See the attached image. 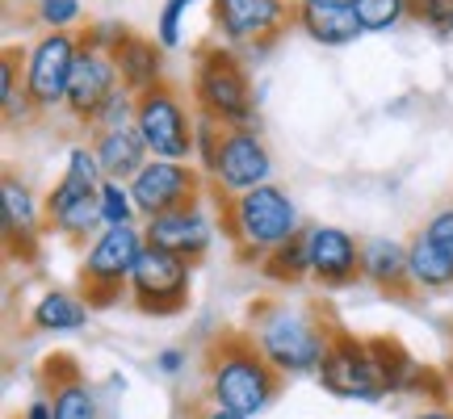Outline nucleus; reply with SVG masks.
I'll list each match as a JSON object with an SVG mask.
<instances>
[{
	"label": "nucleus",
	"instance_id": "32",
	"mask_svg": "<svg viewBox=\"0 0 453 419\" xmlns=\"http://www.w3.org/2000/svg\"><path fill=\"white\" fill-rule=\"evenodd\" d=\"M411 17L433 38H453V0H411Z\"/></svg>",
	"mask_w": 453,
	"mask_h": 419
},
{
	"label": "nucleus",
	"instance_id": "12",
	"mask_svg": "<svg viewBox=\"0 0 453 419\" xmlns=\"http://www.w3.org/2000/svg\"><path fill=\"white\" fill-rule=\"evenodd\" d=\"M307 252H311V281L324 290H349L361 281V240L336 223H311L307 226Z\"/></svg>",
	"mask_w": 453,
	"mask_h": 419
},
{
	"label": "nucleus",
	"instance_id": "13",
	"mask_svg": "<svg viewBox=\"0 0 453 419\" xmlns=\"http://www.w3.org/2000/svg\"><path fill=\"white\" fill-rule=\"evenodd\" d=\"M118 88H122V76H118V64H113V50L93 47V42L81 38V55H76V72H72V84H67L64 110L81 126H88Z\"/></svg>",
	"mask_w": 453,
	"mask_h": 419
},
{
	"label": "nucleus",
	"instance_id": "10",
	"mask_svg": "<svg viewBox=\"0 0 453 419\" xmlns=\"http://www.w3.org/2000/svg\"><path fill=\"white\" fill-rule=\"evenodd\" d=\"M206 172L197 164H185V160H151L139 168V177L130 180V194H134V206L139 214L147 218H160L168 210H180L189 202H202L206 194Z\"/></svg>",
	"mask_w": 453,
	"mask_h": 419
},
{
	"label": "nucleus",
	"instance_id": "40",
	"mask_svg": "<svg viewBox=\"0 0 453 419\" xmlns=\"http://www.w3.org/2000/svg\"><path fill=\"white\" fill-rule=\"evenodd\" d=\"M449 382H453V377H449Z\"/></svg>",
	"mask_w": 453,
	"mask_h": 419
},
{
	"label": "nucleus",
	"instance_id": "24",
	"mask_svg": "<svg viewBox=\"0 0 453 419\" xmlns=\"http://www.w3.org/2000/svg\"><path fill=\"white\" fill-rule=\"evenodd\" d=\"M257 273L265 277V281H273V286H303V281H311L307 231H303V235H294L290 243L273 248V252L257 264Z\"/></svg>",
	"mask_w": 453,
	"mask_h": 419
},
{
	"label": "nucleus",
	"instance_id": "11",
	"mask_svg": "<svg viewBox=\"0 0 453 419\" xmlns=\"http://www.w3.org/2000/svg\"><path fill=\"white\" fill-rule=\"evenodd\" d=\"M214 30L226 38V47H273L281 30L294 21V9L286 0H211Z\"/></svg>",
	"mask_w": 453,
	"mask_h": 419
},
{
	"label": "nucleus",
	"instance_id": "29",
	"mask_svg": "<svg viewBox=\"0 0 453 419\" xmlns=\"http://www.w3.org/2000/svg\"><path fill=\"white\" fill-rule=\"evenodd\" d=\"M194 9V0H164L160 17H156V42L164 50H177L185 42V17Z\"/></svg>",
	"mask_w": 453,
	"mask_h": 419
},
{
	"label": "nucleus",
	"instance_id": "4",
	"mask_svg": "<svg viewBox=\"0 0 453 419\" xmlns=\"http://www.w3.org/2000/svg\"><path fill=\"white\" fill-rule=\"evenodd\" d=\"M194 105L219 126H257V93L252 76L226 42H211L194 55Z\"/></svg>",
	"mask_w": 453,
	"mask_h": 419
},
{
	"label": "nucleus",
	"instance_id": "7",
	"mask_svg": "<svg viewBox=\"0 0 453 419\" xmlns=\"http://www.w3.org/2000/svg\"><path fill=\"white\" fill-rule=\"evenodd\" d=\"M189 286H194V260L147 243L130 273L127 298L143 315H180L189 307Z\"/></svg>",
	"mask_w": 453,
	"mask_h": 419
},
{
	"label": "nucleus",
	"instance_id": "39",
	"mask_svg": "<svg viewBox=\"0 0 453 419\" xmlns=\"http://www.w3.org/2000/svg\"><path fill=\"white\" fill-rule=\"evenodd\" d=\"M307 4H357V0H307Z\"/></svg>",
	"mask_w": 453,
	"mask_h": 419
},
{
	"label": "nucleus",
	"instance_id": "6",
	"mask_svg": "<svg viewBox=\"0 0 453 419\" xmlns=\"http://www.w3.org/2000/svg\"><path fill=\"white\" fill-rule=\"evenodd\" d=\"M134 130L143 134L147 151L156 160H185L194 164L197 156V113L185 110V101L173 84H160L139 97Z\"/></svg>",
	"mask_w": 453,
	"mask_h": 419
},
{
	"label": "nucleus",
	"instance_id": "8",
	"mask_svg": "<svg viewBox=\"0 0 453 419\" xmlns=\"http://www.w3.org/2000/svg\"><path fill=\"white\" fill-rule=\"evenodd\" d=\"M206 180H211V189L223 202L273 180V151L265 147L257 126L223 130V143H219L211 168H206Z\"/></svg>",
	"mask_w": 453,
	"mask_h": 419
},
{
	"label": "nucleus",
	"instance_id": "19",
	"mask_svg": "<svg viewBox=\"0 0 453 419\" xmlns=\"http://www.w3.org/2000/svg\"><path fill=\"white\" fill-rule=\"evenodd\" d=\"M113 64H118L122 88H130L134 97H143L151 88L168 84L164 80V47L156 38H143V34H134V30L113 47Z\"/></svg>",
	"mask_w": 453,
	"mask_h": 419
},
{
	"label": "nucleus",
	"instance_id": "14",
	"mask_svg": "<svg viewBox=\"0 0 453 419\" xmlns=\"http://www.w3.org/2000/svg\"><path fill=\"white\" fill-rule=\"evenodd\" d=\"M0 226H4V243L13 256H38V235L47 231V197L34 194L17 172L0 177Z\"/></svg>",
	"mask_w": 453,
	"mask_h": 419
},
{
	"label": "nucleus",
	"instance_id": "34",
	"mask_svg": "<svg viewBox=\"0 0 453 419\" xmlns=\"http://www.w3.org/2000/svg\"><path fill=\"white\" fill-rule=\"evenodd\" d=\"M127 26L122 21H93L88 26V34H84V42H93V47H105V50H113L122 38H127Z\"/></svg>",
	"mask_w": 453,
	"mask_h": 419
},
{
	"label": "nucleus",
	"instance_id": "21",
	"mask_svg": "<svg viewBox=\"0 0 453 419\" xmlns=\"http://www.w3.org/2000/svg\"><path fill=\"white\" fill-rule=\"evenodd\" d=\"M88 298L67 290H47L38 302L30 307V327L42 331V336H72V331H84L88 327Z\"/></svg>",
	"mask_w": 453,
	"mask_h": 419
},
{
	"label": "nucleus",
	"instance_id": "15",
	"mask_svg": "<svg viewBox=\"0 0 453 419\" xmlns=\"http://www.w3.org/2000/svg\"><path fill=\"white\" fill-rule=\"evenodd\" d=\"M143 235H147V243L168 248V252H177V256H185V260H194L197 264V260L214 248L219 218L206 210V202H189V206L168 210V214H160V218H147Z\"/></svg>",
	"mask_w": 453,
	"mask_h": 419
},
{
	"label": "nucleus",
	"instance_id": "37",
	"mask_svg": "<svg viewBox=\"0 0 453 419\" xmlns=\"http://www.w3.org/2000/svg\"><path fill=\"white\" fill-rule=\"evenodd\" d=\"M21 419H55V411H50V399H34V403L21 411Z\"/></svg>",
	"mask_w": 453,
	"mask_h": 419
},
{
	"label": "nucleus",
	"instance_id": "22",
	"mask_svg": "<svg viewBox=\"0 0 453 419\" xmlns=\"http://www.w3.org/2000/svg\"><path fill=\"white\" fill-rule=\"evenodd\" d=\"M93 147H97V160L105 168V180H134L139 168L151 160L143 134L130 126V130H110V134H93Z\"/></svg>",
	"mask_w": 453,
	"mask_h": 419
},
{
	"label": "nucleus",
	"instance_id": "26",
	"mask_svg": "<svg viewBox=\"0 0 453 419\" xmlns=\"http://www.w3.org/2000/svg\"><path fill=\"white\" fill-rule=\"evenodd\" d=\"M353 9L361 17V30L365 34H387V30H399L411 17V0H357Z\"/></svg>",
	"mask_w": 453,
	"mask_h": 419
},
{
	"label": "nucleus",
	"instance_id": "31",
	"mask_svg": "<svg viewBox=\"0 0 453 419\" xmlns=\"http://www.w3.org/2000/svg\"><path fill=\"white\" fill-rule=\"evenodd\" d=\"M64 177L84 180V185H101V180H105V168H101V160H97V147L93 143H72L67 147Z\"/></svg>",
	"mask_w": 453,
	"mask_h": 419
},
{
	"label": "nucleus",
	"instance_id": "2",
	"mask_svg": "<svg viewBox=\"0 0 453 419\" xmlns=\"http://www.w3.org/2000/svg\"><path fill=\"white\" fill-rule=\"evenodd\" d=\"M286 377L260 356V348L248 339V331H226L206 353V394L214 407L240 411L248 419H260L281 399Z\"/></svg>",
	"mask_w": 453,
	"mask_h": 419
},
{
	"label": "nucleus",
	"instance_id": "38",
	"mask_svg": "<svg viewBox=\"0 0 453 419\" xmlns=\"http://www.w3.org/2000/svg\"><path fill=\"white\" fill-rule=\"evenodd\" d=\"M411 419H453V407L449 403H428L424 411H416Z\"/></svg>",
	"mask_w": 453,
	"mask_h": 419
},
{
	"label": "nucleus",
	"instance_id": "20",
	"mask_svg": "<svg viewBox=\"0 0 453 419\" xmlns=\"http://www.w3.org/2000/svg\"><path fill=\"white\" fill-rule=\"evenodd\" d=\"M361 281H370L387 293H407L411 277H407V243L373 235L361 240Z\"/></svg>",
	"mask_w": 453,
	"mask_h": 419
},
{
	"label": "nucleus",
	"instance_id": "25",
	"mask_svg": "<svg viewBox=\"0 0 453 419\" xmlns=\"http://www.w3.org/2000/svg\"><path fill=\"white\" fill-rule=\"evenodd\" d=\"M26 64L17 59V50H4V64H0V110H4V122L9 126H26L34 113H38V105L30 101V93H26Z\"/></svg>",
	"mask_w": 453,
	"mask_h": 419
},
{
	"label": "nucleus",
	"instance_id": "33",
	"mask_svg": "<svg viewBox=\"0 0 453 419\" xmlns=\"http://www.w3.org/2000/svg\"><path fill=\"white\" fill-rule=\"evenodd\" d=\"M424 235L437 243V252L449 260V269H453V206L449 210H437V214L424 223Z\"/></svg>",
	"mask_w": 453,
	"mask_h": 419
},
{
	"label": "nucleus",
	"instance_id": "23",
	"mask_svg": "<svg viewBox=\"0 0 453 419\" xmlns=\"http://www.w3.org/2000/svg\"><path fill=\"white\" fill-rule=\"evenodd\" d=\"M407 277H411V290H453V269L449 260L437 252V243L424 235V226L411 235L407 243Z\"/></svg>",
	"mask_w": 453,
	"mask_h": 419
},
{
	"label": "nucleus",
	"instance_id": "30",
	"mask_svg": "<svg viewBox=\"0 0 453 419\" xmlns=\"http://www.w3.org/2000/svg\"><path fill=\"white\" fill-rule=\"evenodd\" d=\"M34 17L42 30H76L84 17V0H34Z\"/></svg>",
	"mask_w": 453,
	"mask_h": 419
},
{
	"label": "nucleus",
	"instance_id": "28",
	"mask_svg": "<svg viewBox=\"0 0 453 419\" xmlns=\"http://www.w3.org/2000/svg\"><path fill=\"white\" fill-rule=\"evenodd\" d=\"M134 113H139V97L130 88H118L105 105L97 110V118L88 122L93 134H110V130H130L134 126Z\"/></svg>",
	"mask_w": 453,
	"mask_h": 419
},
{
	"label": "nucleus",
	"instance_id": "3",
	"mask_svg": "<svg viewBox=\"0 0 453 419\" xmlns=\"http://www.w3.org/2000/svg\"><path fill=\"white\" fill-rule=\"evenodd\" d=\"M223 235L235 243V256L248 264H260L273 248L290 243L294 235H303V210L294 206V197L281 185H257L240 197H226L223 202Z\"/></svg>",
	"mask_w": 453,
	"mask_h": 419
},
{
	"label": "nucleus",
	"instance_id": "35",
	"mask_svg": "<svg viewBox=\"0 0 453 419\" xmlns=\"http://www.w3.org/2000/svg\"><path fill=\"white\" fill-rule=\"evenodd\" d=\"M185 365H189V353H185V348H160V353H156V373H160V377H180Z\"/></svg>",
	"mask_w": 453,
	"mask_h": 419
},
{
	"label": "nucleus",
	"instance_id": "5",
	"mask_svg": "<svg viewBox=\"0 0 453 419\" xmlns=\"http://www.w3.org/2000/svg\"><path fill=\"white\" fill-rule=\"evenodd\" d=\"M147 235L139 223L130 226H101L93 240L84 243V260H81V286L88 307H113L130 286V273L143 256Z\"/></svg>",
	"mask_w": 453,
	"mask_h": 419
},
{
	"label": "nucleus",
	"instance_id": "1",
	"mask_svg": "<svg viewBox=\"0 0 453 419\" xmlns=\"http://www.w3.org/2000/svg\"><path fill=\"white\" fill-rule=\"evenodd\" d=\"M336 327L315 307L298 302H252L248 307V339L281 377H315L332 348Z\"/></svg>",
	"mask_w": 453,
	"mask_h": 419
},
{
	"label": "nucleus",
	"instance_id": "18",
	"mask_svg": "<svg viewBox=\"0 0 453 419\" xmlns=\"http://www.w3.org/2000/svg\"><path fill=\"white\" fill-rule=\"evenodd\" d=\"M294 26L319 47H353L357 38H365L353 4H307V0H298Z\"/></svg>",
	"mask_w": 453,
	"mask_h": 419
},
{
	"label": "nucleus",
	"instance_id": "27",
	"mask_svg": "<svg viewBox=\"0 0 453 419\" xmlns=\"http://www.w3.org/2000/svg\"><path fill=\"white\" fill-rule=\"evenodd\" d=\"M143 214L134 206V194H130L127 180H101V223L105 226H130L139 223Z\"/></svg>",
	"mask_w": 453,
	"mask_h": 419
},
{
	"label": "nucleus",
	"instance_id": "16",
	"mask_svg": "<svg viewBox=\"0 0 453 419\" xmlns=\"http://www.w3.org/2000/svg\"><path fill=\"white\" fill-rule=\"evenodd\" d=\"M101 185H84V180L59 177L55 189L47 194V231L59 240L88 243L101 231Z\"/></svg>",
	"mask_w": 453,
	"mask_h": 419
},
{
	"label": "nucleus",
	"instance_id": "36",
	"mask_svg": "<svg viewBox=\"0 0 453 419\" xmlns=\"http://www.w3.org/2000/svg\"><path fill=\"white\" fill-rule=\"evenodd\" d=\"M194 419H248V415H240V411H226V407L206 403V407H197V411H194Z\"/></svg>",
	"mask_w": 453,
	"mask_h": 419
},
{
	"label": "nucleus",
	"instance_id": "9",
	"mask_svg": "<svg viewBox=\"0 0 453 419\" xmlns=\"http://www.w3.org/2000/svg\"><path fill=\"white\" fill-rule=\"evenodd\" d=\"M76 55H81V38L72 30H42V38L26 55V93L38 105V113L64 110L67 84L76 72Z\"/></svg>",
	"mask_w": 453,
	"mask_h": 419
},
{
	"label": "nucleus",
	"instance_id": "17",
	"mask_svg": "<svg viewBox=\"0 0 453 419\" xmlns=\"http://www.w3.org/2000/svg\"><path fill=\"white\" fill-rule=\"evenodd\" d=\"M42 377H47V399L55 419H101L105 407H101L97 386H88V377L81 373V365L72 356H50L42 365Z\"/></svg>",
	"mask_w": 453,
	"mask_h": 419
}]
</instances>
